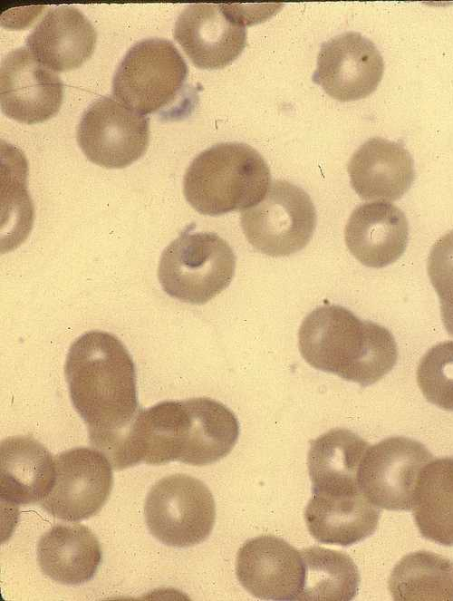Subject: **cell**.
<instances>
[{"instance_id": "6da1fadb", "label": "cell", "mask_w": 453, "mask_h": 601, "mask_svg": "<svg viewBox=\"0 0 453 601\" xmlns=\"http://www.w3.org/2000/svg\"><path fill=\"white\" fill-rule=\"evenodd\" d=\"M64 374L91 444L111 462L140 409L130 354L115 335L91 331L71 344Z\"/></svg>"}, {"instance_id": "7a4b0ae2", "label": "cell", "mask_w": 453, "mask_h": 601, "mask_svg": "<svg viewBox=\"0 0 453 601\" xmlns=\"http://www.w3.org/2000/svg\"><path fill=\"white\" fill-rule=\"evenodd\" d=\"M298 342L311 366L362 387L381 380L398 358L395 339L387 328L335 305L312 311L300 326Z\"/></svg>"}, {"instance_id": "3957f363", "label": "cell", "mask_w": 453, "mask_h": 601, "mask_svg": "<svg viewBox=\"0 0 453 601\" xmlns=\"http://www.w3.org/2000/svg\"><path fill=\"white\" fill-rule=\"evenodd\" d=\"M270 185L269 168L254 148L223 142L192 160L184 176L183 192L200 214L219 216L256 205Z\"/></svg>"}, {"instance_id": "277c9868", "label": "cell", "mask_w": 453, "mask_h": 601, "mask_svg": "<svg viewBox=\"0 0 453 601\" xmlns=\"http://www.w3.org/2000/svg\"><path fill=\"white\" fill-rule=\"evenodd\" d=\"M235 268L236 256L218 235L186 231L164 249L158 277L169 296L201 305L229 286Z\"/></svg>"}, {"instance_id": "5b68a950", "label": "cell", "mask_w": 453, "mask_h": 601, "mask_svg": "<svg viewBox=\"0 0 453 601\" xmlns=\"http://www.w3.org/2000/svg\"><path fill=\"white\" fill-rule=\"evenodd\" d=\"M188 65L176 46L161 38L135 44L116 69L115 99L142 114L164 111L184 94Z\"/></svg>"}, {"instance_id": "8992f818", "label": "cell", "mask_w": 453, "mask_h": 601, "mask_svg": "<svg viewBox=\"0 0 453 601\" xmlns=\"http://www.w3.org/2000/svg\"><path fill=\"white\" fill-rule=\"evenodd\" d=\"M144 516L149 532L161 543L188 548L203 542L211 533L216 505L201 480L187 474H173L149 490Z\"/></svg>"}, {"instance_id": "52a82bcc", "label": "cell", "mask_w": 453, "mask_h": 601, "mask_svg": "<svg viewBox=\"0 0 453 601\" xmlns=\"http://www.w3.org/2000/svg\"><path fill=\"white\" fill-rule=\"evenodd\" d=\"M240 221L255 249L270 257H286L310 241L316 211L303 189L286 180H275L261 201L242 211Z\"/></svg>"}, {"instance_id": "ba28073f", "label": "cell", "mask_w": 453, "mask_h": 601, "mask_svg": "<svg viewBox=\"0 0 453 601\" xmlns=\"http://www.w3.org/2000/svg\"><path fill=\"white\" fill-rule=\"evenodd\" d=\"M253 19L242 5H190L178 15L173 36L195 66L222 69L243 52Z\"/></svg>"}, {"instance_id": "9c48e42d", "label": "cell", "mask_w": 453, "mask_h": 601, "mask_svg": "<svg viewBox=\"0 0 453 601\" xmlns=\"http://www.w3.org/2000/svg\"><path fill=\"white\" fill-rule=\"evenodd\" d=\"M432 455L419 441L390 437L369 446L359 467L358 486L376 508L411 509L418 479Z\"/></svg>"}, {"instance_id": "30bf717a", "label": "cell", "mask_w": 453, "mask_h": 601, "mask_svg": "<svg viewBox=\"0 0 453 601\" xmlns=\"http://www.w3.org/2000/svg\"><path fill=\"white\" fill-rule=\"evenodd\" d=\"M76 137L82 151L92 163L122 169L146 152L149 121L117 100L102 97L82 114Z\"/></svg>"}, {"instance_id": "8fae6325", "label": "cell", "mask_w": 453, "mask_h": 601, "mask_svg": "<svg viewBox=\"0 0 453 601\" xmlns=\"http://www.w3.org/2000/svg\"><path fill=\"white\" fill-rule=\"evenodd\" d=\"M52 490L40 503L52 516L76 522L95 515L112 487V465L100 451L72 448L54 458Z\"/></svg>"}, {"instance_id": "7c38bea8", "label": "cell", "mask_w": 453, "mask_h": 601, "mask_svg": "<svg viewBox=\"0 0 453 601\" xmlns=\"http://www.w3.org/2000/svg\"><path fill=\"white\" fill-rule=\"evenodd\" d=\"M189 434L190 415L186 400L164 401L149 409H140L111 460L112 468L181 461Z\"/></svg>"}, {"instance_id": "4fadbf2b", "label": "cell", "mask_w": 453, "mask_h": 601, "mask_svg": "<svg viewBox=\"0 0 453 601\" xmlns=\"http://www.w3.org/2000/svg\"><path fill=\"white\" fill-rule=\"evenodd\" d=\"M383 71V59L374 44L359 33L346 32L322 44L313 81L331 97L351 102L375 91Z\"/></svg>"}, {"instance_id": "5bb4252c", "label": "cell", "mask_w": 453, "mask_h": 601, "mask_svg": "<svg viewBox=\"0 0 453 601\" xmlns=\"http://www.w3.org/2000/svg\"><path fill=\"white\" fill-rule=\"evenodd\" d=\"M63 98L61 79L39 63L26 47L17 48L3 59L0 102L7 117L26 124L45 121L59 111Z\"/></svg>"}, {"instance_id": "9a60e30c", "label": "cell", "mask_w": 453, "mask_h": 601, "mask_svg": "<svg viewBox=\"0 0 453 601\" xmlns=\"http://www.w3.org/2000/svg\"><path fill=\"white\" fill-rule=\"evenodd\" d=\"M242 586L264 600H294L301 592L304 567L301 552L282 538L263 535L246 541L236 557Z\"/></svg>"}, {"instance_id": "2e32d148", "label": "cell", "mask_w": 453, "mask_h": 601, "mask_svg": "<svg viewBox=\"0 0 453 601\" xmlns=\"http://www.w3.org/2000/svg\"><path fill=\"white\" fill-rule=\"evenodd\" d=\"M97 34L83 14L72 6L49 10L26 39L25 47L45 68L67 72L81 67L92 54Z\"/></svg>"}, {"instance_id": "e0dca14e", "label": "cell", "mask_w": 453, "mask_h": 601, "mask_svg": "<svg viewBox=\"0 0 453 601\" xmlns=\"http://www.w3.org/2000/svg\"><path fill=\"white\" fill-rule=\"evenodd\" d=\"M344 236L357 260L381 268L395 262L406 250L409 225L404 213L390 202L364 203L352 211Z\"/></svg>"}, {"instance_id": "ac0fdd59", "label": "cell", "mask_w": 453, "mask_h": 601, "mask_svg": "<svg viewBox=\"0 0 453 601\" xmlns=\"http://www.w3.org/2000/svg\"><path fill=\"white\" fill-rule=\"evenodd\" d=\"M351 185L363 199L396 200L415 179L410 152L398 142L380 137L369 139L348 164Z\"/></svg>"}, {"instance_id": "d6986e66", "label": "cell", "mask_w": 453, "mask_h": 601, "mask_svg": "<svg viewBox=\"0 0 453 601\" xmlns=\"http://www.w3.org/2000/svg\"><path fill=\"white\" fill-rule=\"evenodd\" d=\"M0 496L5 503H41L52 490L54 459L36 440L27 436L5 439L0 447Z\"/></svg>"}, {"instance_id": "ffe728a7", "label": "cell", "mask_w": 453, "mask_h": 601, "mask_svg": "<svg viewBox=\"0 0 453 601\" xmlns=\"http://www.w3.org/2000/svg\"><path fill=\"white\" fill-rule=\"evenodd\" d=\"M379 510L361 493L327 495L313 493L304 519L319 542L343 547L371 536L379 522Z\"/></svg>"}, {"instance_id": "44dd1931", "label": "cell", "mask_w": 453, "mask_h": 601, "mask_svg": "<svg viewBox=\"0 0 453 601\" xmlns=\"http://www.w3.org/2000/svg\"><path fill=\"white\" fill-rule=\"evenodd\" d=\"M37 561L42 572L63 585L92 578L101 561L96 536L82 524H57L39 539Z\"/></svg>"}, {"instance_id": "7402d4cb", "label": "cell", "mask_w": 453, "mask_h": 601, "mask_svg": "<svg viewBox=\"0 0 453 601\" xmlns=\"http://www.w3.org/2000/svg\"><path fill=\"white\" fill-rule=\"evenodd\" d=\"M369 444L346 429H333L311 441L308 470L313 493L360 492L357 475Z\"/></svg>"}, {"instance_id": "603a6c76", "label": "cell", "mask_w": 453, "mask_h": 601, "mask_svg": "<svg viewBox=\"0 0 453 601\" xmlns=\"http://www.w3.org/2000/svg\"><path fill=\"white\" fill-rule=\"evenodd\" d=\"M411 509L425 538L453 546V458L434 460L423 468Z\"/></svg>"}, {"instance_id": "cb8c5ba5", "label": "cell", "mask_w": 453, "mask_h": 601, "mask_svg": "<svg viewBox=\"0 0 453 601\" xmlns=\"http://www.w3.org/2000/svg\"><path fill=\"white\" fill-rule=\"evenodd\" d=\"M186 401L190 415V434L181 462L205 466L226 457L239 435V424L234 412L210 398Z\"/></svg>"}, {"instance_id": "d4e9b609", "label": "cell", "mask_w": 453, "mask_h": 601, "mask_svg": "<svg viewBox=\"0 0 453 601\" xmlns=\"http://www.w3.org/2000/svg\"><path fill=\"white\" fill-rule=\"evenodd\" d=\"M304 577L297 600L348 601L355 597L360 574L345 553L321 547L301 552Z\"/></svg>"}, {"instance_id": "484cf974", "label": "cell", "mask_w": 453, "mask_h": 601, "mask_svg": "<svg viewBox=\"0 0 453 601\" xmlns=\"http://www.w3.org/2000/svg\"><path fill=\"white\" fill-rule=\"evenodd\" d=\"M394 600H453V563L429 551L402 557L389 579Z\"/></svg>"}, {"instance_id": "4316f807", "label": "cell", "mask_w": 453, "mask_h": 601, "mask_svg": "<svg viewBox=\"0 0 453 601\" xmlns=\"http://www.w3.org/2000/svg\"><path fill=\"white\" fill-rule=\"evenodd\" d=\"M417 382L429 402L453 411V341L439 343L424 354L418 366Z\"/></svg>"}, {"instance_id": "83f0119b", "label": "cell", "mask_w": 453, "mask_h": 601, "mask_svg": "<svg viewBox=\"0 0 453 601\" xmlns=\"http://www.w3.org/2000/svg\"><path fill=\"white\" fill-rule=\"evenodd\" d=\"M428 275L439 298L443 325L453 336V230L432 247L428 259Z\"/></svg>"}]
</instances>
